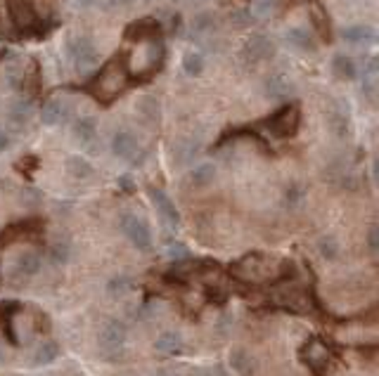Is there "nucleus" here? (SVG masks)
<instances>
[{
    "mask_svg": "<svg viewBox=\"0 0 379 376\" xmlns=\"http://www.w3.org/2000/svg\"><path fill=\"white\" fill-rule=\"evenodd\" d=\"M128 83V76H126V67L121 62V57H114L112 62H107L102 67V72L97 74L95 79V95L102 99V102H109L112 97L119 95L121 90Z\"/></svg>",
    "mask_w": 379,
    "mask_h": 376,
    "instance_id": "obj_1",
    "label": "nucleus"
},
{
    "mask_svg": "<svg viewBox=\"0 0 379 376\" xmlns=\"http://www.w3.org/2000/svg\"><path fill=\"white\" fill-rule=\"evenodd\" d=\"M67 55L74 62L79 72H88V69L97 67V50L90 38L86 36H74L67 40Z\"/></svg>",
    "mask_w": 379,
    "mask_h": 376,
    "instance_id": "obj_2",
    "label": "nucleus"
},
{
    "mask_svg": "<svg viewBox=\"0 0 379 376\" xmlns=\"http://www.w3.org/2000/svg\"><path fill=\"white\" fill-rule=\"evenodd\" d=\"M119 227H121V232L128 237V242L136 246L138 251L152 249V232H150L147 222H145L143 218H138V215H133V213H124L119 220Z\"/></svg>",
    "mask_w": 379,
    "mask_h": 376,
    "instance_id": "obj_3",
    "label": "nucleus"
},
{
    "mask_svg": "<svg viewBox=\"0 0 379 376\" xmlns=\"http://www.w3.org/2000/svg\"><path fill=\"white\" fill-rule=\"evenodd\" d=\"M275 270H271L266 258L261 256H244L240 263L232 265V275H237L244 281H266Z\"/></svg>",
    "mask_w": 379,
    "mask_h": 376,
    "instance_id": "obj_4",
    "label": "nucleus"
},
{
    "mask_svg": "<svg viewBox=\"0 0 379 376\" xmlns=\"http://www.w3.org/2000/svg\"><path fill=\"white\" fill-rule=\"evenodd\" d=\"M275 52V45H273V40L264 36V33H254V36H249V40L244 43V48H242V57L247 62H264L268 60V57Z\"/></svg>",
    "mask_w": 379,
    "mask_h": 376,
    "instance_id": "obj_5",
    "label": "nucleus"
},
{
    "mask_svg": "<svg viewBox=\"0 0 379 376\" xmlns=\"http://www.w3.org/2000/svg\"><path fill=\"white\" fill-rule=\"evenodd\" d=\"M5 3H8V13L13 17L15 26L24 28V31L36 26L38 15H36V10H33L31 0H5Z\"/></svg>",
    "mask_w": 379,
    "mask_h": 376,
    "instance_id": "obj_6",
    "label": "nucleus"
},
{
    "mask_svg": "<svg viewBox=\"0 0 379 376\" xmlns=\"http://www.w3.org/2000/svg\"><path fill=\"white\" fill-rule=\"evenodd\" d=\"M296 128H299V107L296 104H289L271 121V133L275 138H289L296 133Z\"/></svg>",
    "mask_w": 379,
    "mask_h": 376,
    "instance_id": "obj_7",
    "label": "nucleus"
},
{
    "mask_svg": "<svg viewBox=\"0 0 379 376\" xmlns=\"http://www.w3.org/2000/svg\"><path fill=\"white\" fill-rule=\"evenodd\" d=\"M100 343H102V348L109 350V352H116V350L124 348V343H126V325L124 322L109 320L100 334Z\"/></svg>",
    "mask_w": 379,
    "mask_h": 376,
    "instance_id": "obj_8",
    "label": "nucleus"
},
{
    "mask_svg": "<svg viewBox=\"0 0 379 376\" xmlns=\"http://www.w3.org/2000/svg\"><path fill=\"white\" fill-rule=\"evenodd\" d=\"M150 197H152V202H154V206H156V211H159L161 218H164L171 227H178L180 213H178L176 204L171 202V197L164 195L161 190H150Z\"/></svg>",
    "mask_w": 379,
    "mask_h": 376,
    "instance_id": "obj_9",
    "label": "nucleus"
},
{
    "mask_svg": "<svg viewBox=\"0 0 379 376\" xmlns=\"http://www.w3.org/2000/svg\"><path fill=\"white\" fill-rule=\"evenodd\" d=\"M328 360H330V350H328V345H325L323 341L313 338L311 343L303 348V362H306L313 372H320V369L328 364Z\"/></svg>",
    "mask_w": 379,
    "mask_h": 376,
    "instance_id": "obj_10",
    "label": "nucleus"
},
{
    "mask_svg": "<svg viewBox=\"0 0 379 376\" xmlns=\"http://www.w3.org/2000/svg\"><path fill=\"white\" fill-rule=\"evenodd\" d=\"M266 95L273 99H289L294 95V83L287 74H273L266 81Z\"/></svg>",
    "mask_w": 379,
    "mask_h": 376,
    "instance_id": "obj_11",
    "label": "nucleus"
},
{
    "mask_svg": "<svg viewBox=\"0 0 379 376\" xmlns=\"http://www.w3.org/2000/svg\"><path fill=\"white\" fill-rule=\"evenodd\" d=\"M284 40H287L291 48H296L301 52L316 50V38H313V33L308 31L306 26H289L287 31H284Z\"/></svg>",
    "mask_w": 379,
    "mask_h": 376,
    "instance_id": "obj_12",
    "label": "nucleus"
},
{
    "mask_svg": "<svg viewBox=\"0 0 379 376\" xmlns=\"http://www.w3.org/2000/svg\"><path fill=\"white\" fill-rule=\"evenodd\" d=\"M227 364H230V369L237 376H254V372H256L254 355H249V350H244V348L232 350L230 357H227Z\"/></svg>",
    "mask_w": 379,
    "mask_h": 376,
    "instance_id": "obj_13",
    "label": "nucleus"
},
{
    "mask_svg": "<svg viewBox=\"0 0 379 376\" xmlns=\"http://www.w3.org/2000/svg\"><path fill=\"white\" fill-rule=\"evenodd\" d=\"M138 152V140L131 131H119L112 138V154L119 158H131Z\"/></svg>",
    "mask_w": 379,
    "mask_h": 376,
    "instance_id": "obj_14",
    "label": "nucleus"
},
{
    "mask_svg": "<svg viewBox=\"0 0 379 376\" xmlns=\"http://www.w3.org/2000/svg\"><path fill=\"white\" fill-rule=\"evenodd\" d=\"M69 119V104L67 99H50L48 104L40 111V121L45 126H57V123L67 121Z\"/></svg>",
    "mask_w": 379,
    "mask_h": 376,
    "instance_id": "obj_15",
    "label": "nucleus"
},
{
    "mask_svg": "<svg viewBox=\"0 0 379 376\" xmlns=\"http://www.w3.org/2000/svg\"><path fill=\"white\" fill-rule=\"evenodd\" d=\"M375 28L370 24H353L341 28V38L351 45H367V43H375Z\"/></svg>",
    "mask_w": 379,
    "mask_h": 376,
    "instance_id": "obj_16",
    "label": "nucleus"
},
{
    "mask_svg": "<svg viewBox=\"0 0 379 376\" xmlns=\"http://www.w3.org/2000/svg\"><path fill=\"white\" fill-rule=\"evenodd\" d=\"M13 270H15V275H19V277H31V275H36L40 270V256L36 251H24V254L17 256Z\"/></svg>",
    "mask_w": 379,
    "mask_h": 376,
    "instance_id": "obj_17",
    "label": "nucleus"
},
{
    "mask_svg": "<svg viewBox=\"0 0 379 376\" xmlns=\"http://www.w3.org/2000/svg\"><path fill=\"white\" fill-rule=\"evenodd\" d=\"M95 133H97V123H95V119H92V116H81V119H76V123H74V138H76V142H81V145L92 142Z\"/></svg>",
    "mask_w": 379,
    "mask_h": 376,
    "instance_id": "obj_18",
    "label": "nucleus"
},
{
    "mask_svg": "<svg viewBox=\"0 0 379 376\" xmlns=\"http://www.w3.org/2000/svg\"><path fill=\"white\" fill-rule=\"evenodd\" d=\"M154 33H159V24H156L154 19H140V22H133V24L126 28V38H136V40L152 38Z\"/></svg>",
    "mask_w": 379,
    "mask_h": 376,
    "instance_id": "obj_19",
    "label": "nucleus"
},
{
    "mask_svg": "<svg viewBox=\"0 0 379 376\" xmlns=\"http://www.w3.org/2000/svg\"><path fill=\"white\" fill-rule=\"evenodd\" d=\"M154 348L164 352V355H176V352H180V348H183V336H180L178 332H164L154 341Z\"/></svg>",
    "mask_w": 379,
    "mask_h": 376,
    "instance_id": "obj_20",
    "label": "nucleus"
},
{
    "mask_svg": "<svg viewBox=\"0 0 379 376\" xmlns=\"http://www.w3.org/2000/svg\"><path fill=\"white\" fill-rule=\"evenodd\" d=\"M332 69H334L337 79L341 81H353L355 76H358V67H355V62L348 55H337L334 60H332Z\"/></svg>",
    "mask_w": 379,
    "mask_h": 376,
    "instance_id": "obj_21",
    "label": "nucleus"
},
{
    "mask_svg": "<svg viewBox=\"0 0 379 376\" xmlns=\"http://www.w3.org/2000/svg\"><path fill=\"white\" fill-rule=\"evenodd\" d=\"M216 178V166L213 163H197L195 168L190 170V182L195 187H207V185H211Z\"/></svg>",
    "mask_w": 379,
    "mask_h": 376,
    "instance_id": "obj_22",
    "label": "nucleus"
},
{
    "mask_svg": "<svg viewBox=\"0 0 379 376\" xmlns=\"http://www.w3.org/2000/svg\"><path fill=\"white\" fill-rule=\"evenodd\" d=\"M57 355H60V345H57L55 341H45V343H40L36 352H33V364H36V367H45V364L55 362Z\"/></svg>",
    "mask_w": 379,
    "mask_h": 376,
    "instance_id": "obj_23",
    "label": "nucleus"
},
{
    "mask_svg": "<svg viewBox=\"0 0 379 376\" xmlns=\"http://www.w3.org/2000/svg\"><path fill=\"white\" fill-rule=\"evenodd\" d=\"M67 170L72 178H79V180H86L92 175V166L90 161H86L83 156H69L67 158Z\"/></svg>",
    "mask_w": 379,
    "mask_h": 376,
    "instance_id": "obj_24",
    "label": "nucleus"
},
{
    "mask_svg": "<svg viewBox=\"0 0 379 376\" xmlns=\"http://www.w3.org/2000/svg\"><path fill=\"white\" fill-rule=\"evenodd\" d=\"M136 114L143 121H156L159 119V104L154 97H140L136 102Z\"/></svg>",
    "mask_w": 379,
    "mask_h": 376,
    "instance_id": "obj_25",
    "label": "nucleus"
},
{
    "mask_svg": "<svg viewBox=\"0 0 379 376\" xmlns=\"http://www.w3.org/2000/svg\"><path fill=\"white\" fill-rule=\"evenodd\" d=\"M183 69H185V74L192 76V79H197V76H202L204 72V57H202V52H197V50H188L183 55Z\"/></svg>",
    "mask_w": 379,
    "mask_h": 376,
    "instance_id": "obj_26",
    "label": "nucleus"
},
{
    "mask_svg": "<svg viewBox=\"0 0 379 376\" xmlns=\"http://www.w3.org/2000/svg\"><path fill=\"white\" fill-rule=\"evenodd\" d=\"M311 22L316 24L320 36H323L325 40H330V19H328V15H325V10L320 8V3H316V0L311 3Z\"/></svg>",
    "mask_w": 379,
    "mask_h": 376,
    "instance_id": "obj_27",
    "label": "nucleus"
},
{
    "mask_svg": "<svg viewBox=\"0 0 379 376\" xmlns=\"http://www.w3.org/2000/svg\"><path fill=\"white\" fill-rule=\"evenodd\" d=\"M211 31H213V15L211 13H202V15H197L195 19H192L190 33L195 38L204 36V33H211Z\"/></svg>",
    "mask_w": 379,
    "mask_h": 376,
    "instance_id": "obj_28",
    "label": "nucleus"
},
{
    "mask_svg": "<svg viewBox=\"0 0 379 376\" xmlns=\"http://www.w3.org/2000/svg\"><path fill=\"white\" fill-rule=\"evenodd\" d=\"M69 258H72V244H69L67 239H60V242L50 246V261L55 263V265H64Z\"/></svg>",
    "mask_w": 379,
    "mask_h": 376,
    "instance_id": "obj_29",
    "label": "nucleus"
},
{
    "mask_svg": "<svg viewBox=\"0 0 379 376\" xmlns=\"http://www.w3.org/2000/svg\"><path fill=\"white\" fill-rule=\"evenodd\" d=\"M29 119H31V102H29V99L15 102V107L10 109V121H13L15 126H24Z\"/></svg>",
    "mask_w": 379,
    "mask_h": 376,
    "instance_id": "obj_30",
    "label": "nucleus"
},
{
    "mask_svg": "<svg viewBox=\"0 0 379 376\" xmlns=\"http://www.w3.org/2000/svg\"><path fill=\"white\" fill-rule=\"evenodd\" d=\"M318 251L323 254V258H328V261H334L337 254H339V244H337L334 237H323L318 242Z\"/></svg>",
    "mask_w": 379,
    "mask_h": 376,
    "instance_id": "obj_31",
    "label": "nucleus"
},
{
    "mask_svg": "<svg viewBox=\"0 0 379 376\" xmlns=\"http://www.w3.org/2000/svg\"><path fill=\"white\" fill-rule=\"evenodd\" d=\"M128 289H131V281H128V277H124V275H119V277H112V279H109V284H107L109 296H114V298L124 296Z\"/></svg>",
    "mask_w": 379,
    "mask_h": 376,
    "instance_id": "obj_32",
    "label": "nucleus"
},
{
    "mask_svg": "<svg viewBox=\"0 0 379 376\" xmlns=\"http://www.w3.org/2000/svg\"><path fill=\"white\" fill-rule=\"evenodd\" d=\"M332 128H334L337 135H346L348 133V116L344 114V111H337V114H332Z\"/></svg>",
    "mask_w": 379,
    "mask_h": 376,
    "instance_id": "obj_33",
    "label": "nucleus"
},
{
    "mask_svg": "<svg viewBox=\"0 0 379 376\" xmlns=\"http://www.w3.org/2000/svg\"><path fill=\"white\" fill-rule=\"evenodd\" d=\"M277 0H254V10L259 15H271L275 10Z\"/></svg>",
    "mask_w": 379,
    "mask_h": 376,
    "instance_id": "obj_34",
    "label": "nucleus"
},
{
    "mask_svg": "<svg viewBox=\"0 0 379 376\" xmlns=\"http://www.w3.org/2000/svg\"><path fill=\"white\" fill-rule=\"evenodd\" d=\"M379 232H377V227H370V232H367V246H370L372 251H377V246H379Z\"/></svg>",
    "mask_w": 379,
    "mask_h": 376,
    "instance_id": "obj_35",
    "label": "nucleus"
},
{
    "mask_svg": "<svg viewBox=\"0 0 379 376\" xmlns=\"http://www.w3.org/2000/svg\"><path fill=\"white\" fill-rule=\"evenodd\" d=\"M375 72H377V60H375V57H370L367 64H363V76H372Z\"/></svg>",
    "mask_w": 379,
    "mask_h": 376,
    "instance_id": "obj_36",
    "label": "nucleus"
},
{
    "mask_svg": "<svg viewBox=\"0 0 379 376\" xmlns=\"http://www.w3.org/2000/svg\"><path fill=\"white\" fill-rule=\"evenodd\" d=\"M10 147V135L5 131H0V152H5Z\"/></svg>",
    "mask_w": 379,
    "mask_h": 376,
    "instance_id": "obj_37",
    "label": "nucleus"
},
{
    "mask_svg": "<svg viewBox=\"0 0 379 376\" xmlns=\"http://www.w3.org/2000/svg\"><path fill=\"white\" fill-rule=\"evenodd\" d=\"M5 362V350H3V345H0V364Z\"/></svg>",
    "mask_w": 379,
    "mask_h": 376,
    "instance_id": "obj_38",
    "label": "nucleus"
},
{
    "mask_svg": "<svg viewBox=\"0 0 379 376\" xmlns=\"http://www.w3.org/2000/svg\"><path fill=\"white\" fill-rule=\"evenodd\" d=\"M156 376H171V374H168V372H159V374H156Z\"/></svg>",
    "mask_w": 379,
    "mask_h": 376,
    "instance_id": "obj_39",
    "label": "nucleus"
},
{
    "mask_svg": "<svg viewBox=\"0 0 379 376\" xmlns=\"http://www.w3.org/2000/svg\"><path fill=\"white\" fill-rule=\"evenodd\" d=\"M116 3H124L126 5V3H131V0H116Z\"/></svg>",
    "mask_w": 379,
    "mask_h": 376,
    "instance_id": "obj_40",
    "label": "nucleus"
},
{
    "mask_svg": "<svg viewBox=\"0 0 379 376\" xmlns=\"http://www.w3.org/2000/svg\"><path fill=\"white\" fill-rule=\"evenodd\" d=\"M200 376H213L211 372H204V374H200Z\"/></svg>",
    "mask_w": 379,
    "mask_h": 376,
    "instance_id": "obj_41",
    "label": "nucleus"
}]
</instances>
